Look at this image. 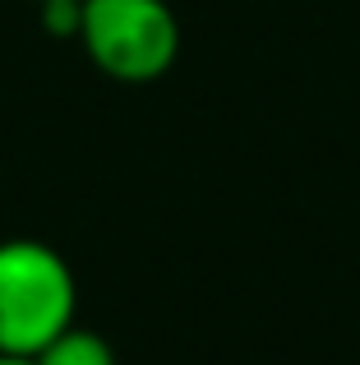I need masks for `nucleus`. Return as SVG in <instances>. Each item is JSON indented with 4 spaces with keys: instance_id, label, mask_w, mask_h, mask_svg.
<instances>
[{
    "instance_id": "1",
    "label": "nucleus",
    "mask_w": 360,
    "mask_h": 365,
    "mask_svg": "<svg viewBox=\"0 0 360 365\" xmlns=\"http://www.w3.org/2000/svg\"><path fill=\"white\" fill-rule=\"evenodd\" d=\"M79 310V282L60 250L33 236L0 241V356L33 361Z\"/></svg>"
},
{
    "instance_id": "2",
    "label": "nucleus",
    "mask_w": 360,
    "mask_h": 365,
    "mask_svg": "<svg viewBox=\"0 0 360 365\" xmlns=\"http://www.w3.org/2000/svg\"><path fill=\"white\" fill-rule=\"evenodd\" d=\"M74 37L116 83H153L180 56V19L166 0H79Z\"/></svg>"
},
{
    "instance_id": "3",
    "label": "nucleus",
    "mask_w": 360,
    "mask_h": 365,
    "mask_svg": "<svg viewBox=\"0 0 360 365\" xmlns=\"http://www.w3.org/2000/svg\"><path fill=\"white\" fill-rule=\"evenodd\" d=\"M33 365H116V351H111V342L102 338V333L70 324L65 333H55V338L37 351Z\"/></svg>"
},
{
    "instance_id": "4",
    "label": "nucleus",
    "mask_w": 360,
    "mask_h": 365,
    "mask_svg": "<svg viewBox=\"0 0 360 365\" xmlns=\"http://www.w3.org/2000/svg\"><path fill=\"white\" fill-rule=\"evenodd\" d=\"M0 365H33L28 356H0Z\"/></svg>"
},
{
    "instance_id": "5",
    "label": "nucleus",
    "mask_w": 360,
    "mask_h": 365,
    "mask_svg": "<svg viewBox=\"0 0 360 365\" xmlns=\"http://www.w3.org/2000/svg\"><path fill=\"white\" fill-rule=\"evenodd\" d=\"M33 5H51V0H33Z\"/></svg>"
}]
</instances>
